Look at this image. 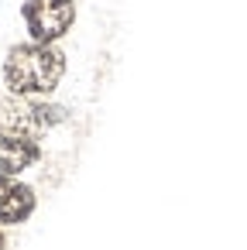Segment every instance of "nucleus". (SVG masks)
<instances>
[{
	"label": "nucleus",
	"mask_w": 247,
	"mask_h": 250,
	"mask_svg": "<svg viewBox=\"0 0 247 250\" xmlns=\"http://www.w3.org/2000/svg\"><path fill=\"white\" fill-rule=\"evenodd\" d=\"M66 76V59L52 45H14L4 62V79L14 96H48Z\"/></svg>",
	"instance_id": "nucleus-1"
},
{
	"label": "nucleus",
	"mask_w": 247,
	"mask_h": 250,
	"mask_svg": "<svg viewBox=\"0 0 247 250\" xmlns=\"http://www.w3.org/2000/svg\"><path fill=\"white\" fill-rule=\"evenodd\" d=\"M66 117L62 106H48V103H31V96H18V100H4L0 103V130L7 134H21V137H38L48 127H55Z\"/></svg>",
	"instance_id": "nucleus-2"
},
{
	"label": "nucleus",
	"mask_w": 247,
	"mask_h": 250,
	"mask_svg": "<svg viewBox=\"0 0 247 250\" xmlns=\"http://www.w3.org/2000/svg\"><path fill=\"white\" fill-rule=\"evenodd\" d=\"M21 14H24L28 31H31V42L52 45V42H59L72 28L76 4H72V0H24Z\"/></svg>",
	"instance_id": "nucleus-3"
},
{
	"label": "nucleus",
	"mask_w": 247,
	"mask_h": 250,
	"mask_svg": "<svg viewBox=\"0 0 247 250\" xmlns=\"http://www.w3.org/2000/svg\"><path fill=\"white\" fill-rule=\"evenodd\" d=\"M35 212V192L21 182H14L11 175H0V223H24Z\"/></svg>",
	"instance_id": "nucleus-4"
},
{
	"label": "nucleus",
	"mask_w": 247,
	"mask_h": 250,
	"mask_svg": "<svg viewBox=\"0 0 247 250\" xmlns=\"http://www.w3.org/2000/svg\"><path fill=\"white\" fill-rule=\"evenodd\" d=\"M38 144L31 137H21V134H7L0 130V175H18L24 168H31L38 161Z\"/></svg>",
	"instance_id": "nucleus-5"
},
{
	"label": "nucleus",
	"mask_w": 247,
	"mask_h": 250,
	"mask_svg": "<svg viewBox=\"0 0 247 250\" xmlns=\"http://www.w3.org/2000/svg\"><path fill=\"white\" fill-rule=\"evenodd\" d=\"M4 247H7V240H4V233H0V250H4Z\"/></svg>",
	"instance_id": "nucleus-6"
}]
</instances>
